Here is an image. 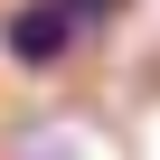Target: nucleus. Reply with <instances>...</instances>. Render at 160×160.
I'll use <instances>...</instances> for the list:
<instances>
[{
    "label": "nucleus",
    "instance_id": "nucleus-1",
    "mask_svg": "<svg viewBox=\"0 0 160 160\" xmlns=\"http://www.w3.org/2000/svg\"><path fill=\"white\" fill-rule=\"evenodd\" d=\"M0 47H10L19 66H66V57H75V19H66V0H19V10L0 19Z\"/></svg>",
    "mask_w": 160,
    "mask_h": 160
},
{
    "label": "nucleus",
    "instance_id": "nucleus-2",
    "mask_svg": "<svg viewBox=\"0 0 160 160\" xmlns=\"http://www.w3.org/2000/svg\"><path fill=\"white\" fill-rule=\"evenodd\" d=\"M66 19H75V38H104L113 19H132V0H66Z\"/></svg>",
    "mask_w": 160,
    "mask_h": 160
}]
</instances>
